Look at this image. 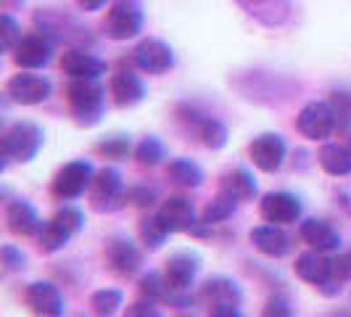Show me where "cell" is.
<instances>
[{
    "mask_svg": "<svg viewBox=\"0 0 351 317\" xmlns=\"http://www.w3.org/2000/svg\"><path fill=\"white\" fill-rule=\"evenodd\" d=\"M141 294L145 299H172V288L167 285V278H161L156 272L145 275L141 281Z\"/></svg>",
    "mask_w": 351,
    "mask_h": 317,
    "instance_id": "obj_33",
    "label": "cell"
},
{
    "mask_svg": "<svg viewBox=\"0 0 351 317\" xmlns=\"http://www.w3.org/2000/svg\"><path fill=\"white\" fill-rule=\"evenodd\" d=\"M262 317H293V312H291L288 301L280 299V296H275V299L267 301V307L262 309Z\"/></svg>",
    "mask_w": 351,
    "mask_h": 317,
    "instance_id": "obj_39",
    "label": "cell"
},
{
    "mask_svg": "<svg viewBox=\"0 0 351 317\" xmlns=\"http://www.w3.org/2000/svg\"><path fill=\"white\" fill-rule=\"evenodd\" d=\"M235 204H238V198H235V196L219 191V196L211 201L206 209H204V214H201V222H204V225H217V222H225L230 214L235 211Z\"/></svg>",
    "mask_w": 351,
    "mask_h": 317,
    "instance_id": "obj_29",
    "label": "cell"
},
{
    "mask_svg": "<svg viewBox=\"0 0 351 317\" xmlns=\"http://www.w3.org/2000/svg\"><path fill=\"white\" fill-rule=\"evenodd\" d=\"M119 198H122V177H119L117 169L106 167V169H101V172L95 175L93 185H90V201H93V209L95 211L114 209V207L119 204Z\"/></svg>",
    "mask_w": 351,
    "mask_h": 317,
    "instance_id": "obj_10",
    "label": "cell"
},
{
    "mask_svg": "<svg viewBox=\"0 0 351 317\" xmlns=\"http://www.w3.org/2000/svg\"><path fill=\"white\" fill-rule=\"evenodd\" d=\"M248 151H251L254 164L262 172H275V169H280L282 158H285V143H282L280 135L267 132V135H259L256 141L251 143Z\"/></svg>",
    "mask_w": 351,
    "mask_h": 317,
    "instance_id": "obj_15",
    "label": "cell"
},
{
    "mask_svg": "<svg viewBox=\"0 0 351 317\" xmlns=\"http://www.w3.org/2000/svg\"><path fill=\"white\" fill-rule=\"evenodd\" d=\"M349 275H351V254H338L335 259H330V275H328V281L319 285L322 294L325 296L341 294V288H343V283L349 281Z\"/></svg>",
    "mask_w": 351,
    "mask_h": 317,
    "instance_id": "obj_27",
    "label": "cell"
},
{
    "mask_svg": "<svg viewBox=\"0 0 351 317\" xmlns=\"http://www.w3.org/2000/svg\"><path fill=\"white\" fill-rule=\"evenodd\" d=\"M251 244L259 248L262 254H267V257H282L288 251V246H291V241H288V235L280 230V225L254 228L251 230Z\"/></svg>",
    "mask_w": 351,
    "mask_h": 317,
    "instance_id": "obj_22",
    "label": "cell"
},
{
    "mask_svg": "<svg viewBox=\"0 0 351 317\" xmlns=\"http://www.w3.org/2000/svg\"><path fill=\"white\" fill-rule=\"evenodd\" d=\"M61 69L66 71L71 80H95L98 74L106 71V64L101 58H95L93 53L71 48L61 56Z\"/></svg>",
    "mask_w": 351,
    "mask_h": 317,
    "instance_id": "obj_17",
    "label": "cell"
},
{
    "mask_svg": "<svg viewBox=\"0 0 351 317\" xmlns=\"http://www.w3.org/2000/svg\"><path fill=\"white\" fill-rule=\"evenodd\" d=\"M106 262H108V267H111L117 275L130 278V275H135L138 267H141V251H138V246H135L132 241L117 238V241H111V244L106 246Z\"/></svg>",
    "mask_w": 351,
    "mask_h": 317,
    "instance_id": "obj_16",
    "label": "cell"
},
{
    "mask_svg": "<svg viewBox=\"0 0 351 317\" xmlns=\"http://www.w3.org/2000/svg\"><path fill=\"white\" fill-rule=\"evenodd\" d=\"M66 101L82 122H93L104 108V88L95 80H71L66 85Z\"/></svg>",
    "mask_w": 351,
    "mask_h": 317,
    "instance_id": "obj_3",
    "label": "cell"
},
{
    "mask_svg": "<svg viewBox=\"0 0 351 317\" xmlns=\"http://www.w3.org/2000/svg\"><path fill=\"white\" fill-rule=\"evenodd\" d=\"M5 225L8 230L16 235V238H27V235H35L40 233V217H37V211L27 204V201H14V204H8V209H5Z\"/></svg>",
    "mask_w": 351,
    "mask_h": 317,
    "instance_id": "obj_20",
    "label": "cell"
},
{
    "mask_svg": "<svg viewBox=\"0 0 351 317\" xmlns=\"http://www.w3.org/2000/svg\"><path fill=\"white\" fill-rule=\"evenodd\" d=\"M130 198H135L138 207H151V204H154V193H151V191H132Z\"/></svg>",
    "mask_w": 351,
    "mask_h": 317,
    "instance_id": "obj_41",
    "label": "cell"
},
{
    "mask_svg": "<svg viewBox=\"0 0 351 317\" xmlns=\"http://www.w3.org/2000/svg\"><path fill=\"white\" fill-rule=\"evenodd\" d=\"M262 217L272 225H291L301 217V201L293 193H267L262 198Z\"/></svg>",
    "mask_w": 351,
    "mask_h": 317,
    "instance_id": "obj_12",
    "label": "cell"
},
{
    "mask_svg": "<svg viewBox=\"0 0 351 317\" xmlns=\"http://www.w3.org/2000/svg\"><path fill=\"white\" fill-rule=\"evenodd\" d=\"M29 312L37 317H61L64 315V299L53 283H32L24 294Z\"/></svg>",
    "mask_w": 351,
    "mask_h": 317,
    "instance_id": "obj_11",
    "label": "cell"
},
{
    "mask_svg": "<svg viewBox=\"0 0 351 317\" xmlns=\"http://www.w3.org/2000/svg\"><path fill=\"white\" fill-rule=\"evenodd\" d=\"M90 307L98 317H114L122 307V291L117 288H101L90 296Z\"/></svg>",
    "mask_w": 351,
    "mask_h": 317,
    "instance_id": "obj_30",
    "label": "cell"
},
{
    "mask_svg": "<svg viewBox=\"0 0 351 317\" xmlns=\"http://www.w3.org/2000/svg\"><path fill=\"white\" fill-rule=\"evenodd\" d=\"M301 238L315 248V251H322V254H330V251H341V235L338 230L328 222V220H304L301 222Z\"/></svg>",
    "mask_w": 351,
    "mask_h": 317,
    "instance_id": "obj_14",
    "label": "cell"
},
{
    "mask_svg": "<svg viewBox=\"0 0 351 317\" xmlns=\"http://www.w3.org/2000/svg\"><path fill=\"white\" fill-rule=\"evenodd\" d=\"M111 95H114L117 106L127 108V106L141 104L143 95H145V88H143L141 77H138L135 71L119 69L111 77Z\"/></svg>",
    "mask_w": 351,
    "mask_h": 317,
    "instance_id": "obj_19",
    "label": "cell"
},
{
    "mask_svg": "<svg viewBox=\"0 0 351 317\" xmlns=\"http://www.w3.org/2000/svg\"><path fill=\"white\" fill-rule=\"evenodd\" d=\"M195 135H198V141L204 143L206 148H211V151H219V148L228 143V130H225V124L211 119V117L209 119H198Z\"/></svg>",
    "mask_w": 351,
    "mask_h": 317,
    "instance_id": "obj_28",
    "label": "cell"
},
{
    "mask_svg": "<svg viewBox=\"0 0 351 317\" xmlns=\"http://www.w3.org/2000/svg\"><path fill=\"white\" fill-rule=\"evenodd\" d=\"M0 257H3V267H5L8 272H19V270H24V264H27V257H24L16 246H11V244L3 246Z\"/></svg>",
    "mask_w": 351,
    "mask_h": 317,
    "instance_id": "obj_35",
    "label": "cell"
},
{
    "mask_svg": "<svg viewBox=\"0 0 351 317\" xmlns=\"http://www.w3.org/2000/svg\"><path fill=\"white\" fill-rule=\"evenodd\" d=\"M80 3V8H85V11H98L101 5H106V0H77Z\"/></svg>",
    "mask_w": 351,
    "mask_h": 317,
    "instance_id": "obj_42",
    "label": "cell"
},
{
    "mask_svg": "<svg viewBox=\"0 0 351 317\" xmlns=\"http://www.w3.org/2000/svg\"><path fill=\"white\" fill-rule=\"evenodd\" d=\"M93 180H95V172L90 161H69L53 177V193L58 198H77L93 185Z\"/></svg>",
    "mask_w": 351,
    "mask_h": 317,
    "instance_id": "obj_5",
    "label": "cell"
},
{
    "mask_svg": "<svg viewBox=\"0 0 351 317\" xmlns=\"http://www.w3.org/2000/svg\"><path fill=\"white\" fill-rule=\"evenodd\" d=\"M132 61L141 71L164 74V71H169L175 67V53L161 40H143L141 45L132 51Z\"/></svg>",
    "mask_w": 351,
    "mask_h": 317,
    "instance_id": "obj_8",
    "label": "cell"
},
{
    "mask_svg": "<svg viewBox=\"0 0 351 317\" xmlns=\"http://www.w3.org/2000/svg\"><path fill=\"white\" fill-rule=\"evenodd\" d=\"M185 317H188V315H185Z\"/></svg>",
    "mask_w": 351,
    "mask_h": 317,
    "instance_id": "obj_43",
    "label": "cell"
},
{
    "mask_svg": "<svg viewBox=\"0 0 351 317\" xmlns=\"http://www.w3.org/2000/svg\"><path fill=\"white\" fill-rule=\"evenodd\" d=\"M167 177L180 185V188H198L201 183H204V172H201V167L191 161V158H172L169 164H167Z\"/></svg>",
    "mask_w": 351,
    "mask_h": 317,
    "instance_id": "obj_25",
    "label": "cell"
},
{
    "mask_svg": "<svg viewBox=\"0 0 351 317\" xmlns=\"http://www.w3.org/2000/svg\"><path fill=\"white\" fill-rule=\"evenodd\" d=\"M85 225V217L80 209H71V207H64L53 220L43 222L40 225V233H37V246L43 248L45 254H53V251H61V248L69 244V238L74 233H80Z\"/></svg>",
    "mask_w": 351,
    "mask_h": 317,
    "instance_id": "obj_2",
    "label": "cell"
},
{
    "mask_svg": "<svg viewBox=\"0 0 351 317\" xmlns=\"http://www.w3.org/2000/svg\"><path fill=\"white\" fill-rule=\"evenodd\" d=\"M98 151L106 154L108 158H124L127 151H130V141H127V138H111V141L101 143Z\"/></svg>",
    "mask_w": 351,
    "mask_h": 317,
    "instance_id": "obj_37",
    "label": "cell"
},
{
    "mask_svg": "<svg viewBox=\"0 0 351 317\" xmlns=\"http://www.w3.org/2000/svg\"><path fill=\"white\" fill-rule=\"evenodd\" d=\"M349 148H351V145H349Z\"/></svg>",
    "mask_w": 351,
    "mask_h": 317,
    "instance_id": "obj_44",
    "label": "cell"
},
{
    "mask_svg": "<svg viewBox=\"0 0 351 317\" xmlns=\"http://www.w3.org/2000/svg\"><path fill=\"white\" fill-rule=\"evenodd\" d=\"M167 235H169V230H167V225L158 220V214L145 217V220L141 222V238L148 248H158L164 241H167Z\"/></svg>",
    "mask_w": 351,
    "mask_h": 317,
    "instance_id": "obj_31",
    "label": "cell"
},
{
    "mask_svg": "<svg viewBox=\"0 0 351 317\" xmlns=\"http://www.w3.org/2000/svg\"><path fill=\"white\" fill-rule=\"evenodd\" d=\"M296 275L301 281L315 283V285H322L330 275V259L322 254V251H304L299 259H296Z\"/></svg>",
    "mask_w": 351,
    "mask_h": 317,
    "instance_id": "obj_21",
    "label": "cell"
},
{
    "mask_svg": "<svg viewBox=\"0 0 351 317\" xmlns=\"http://www.w3.org/2000/svg\"><path fill=\"white\" fill-rule=\"evenodd\" d=\"M319 167L333 177L351 175V148L341 143H328L319 148Z\"/></svg>",
    "mask_w": 351,
    "mask_h": 317,
    "instance_id": "obj_23",
    "label": "cell"
},
{
    "mask_svg": "<svg viewBox=\"0 0 351 317\" xmlns=\"http://www.w3.org/2000/svg\"><path fill=\"white\" fill-rule=\"evenodd\" d=\"M328 104L333 108L335 127H338V130H349L351 127V93L349 90H335Z\"/></svg>",
    "mask_w": 351,
    "mask_h": 317,
    "instance_id": "obj_32",
    "label": "cell"
},
{
    "mask_svg": "<svg viewBox=\"0 0 351 317\" xmlns=\"http://www.w3.org/2000/svg\"><path fill=\"white\" fill-rule=\"evenodd\" d=\"M51 80H45L43 74H29V71H21L16 77H11L8 85H5V95L19 106L43 104V101L51 98Z\"/></svg>",
    "mask_w": 351,
    "mask_h": 317,
    "instance_id": "obj_4",
    "label": "cell"
},
{
    "mask_svg": "<svg viewBox=\"0 0 351 317\" xmlns=\"http://www.w3.org/2000/svg\"><path fill=\"white\" fill-rule=\"evenodd\" d=\"M11 53H14V61L21 69H40L51 61L53 43L43 32H29V35H21V40Z\"/></svg>",
    "mask_w": 351,
    "mask_h": 317,
    "instance_id": "obj_9",
    "label": "cell"
},
{
    "mask_svg": "<svg viewBox=\"0 0 351 317\" xmlns=\"http://www.w3.org/2000/svg\"><path fill=\"white\" fill-rule=\"evenodd\" d=\"M143 14L135 0H117L106 19V35L111 40H130L141 32Z\"/></svg>",
    "mask_w": 351,
    "mask_h": 317,
    "instance_id": "obj_6",
    "label": "cell"
},
{
    "mask_svg": "<svg viewBox=\"0 0 351 317\" xmlns=\"http://www.w3.org/2000/svg\"><path fill=\"white\" fill-rule=\"evenodd\" d=\"M198 267H201V264H198V257H195V254H188V251L175 254V257L167 262V272H164L167 285H169L172 291H185V288L195 281Z\"/></svg>",
    "mask_w": 351,
    "mask_h": 317,
    "instance_id": "obj_18",
    "label": "cell"
},
{
    "mask_svg": "<svg viewBox=\"0 0 351 317\" xmlns=\"http://www.w3.org/2000/svg\"><path fill=\"white\" fill-rule=\"evenodd\" d=\"M222 191L230 196H235L238 201H251L254 196H256V180L251 172L246 169H232L225 175L222 180Z\"/></svg>",
    "mask_w": 351,
    "mask_h": 317,
    "instance_id": "obj_26",
    "label": "cell"
},
{
    "mask_svg": "<svg viewBox=\"0 0 351 317\" xmlns=\"http://www.w3.org/2000/svg\"><path fill=\"white\" fill-rule=\"evenodd\" d=\"M135 158L141 161L143 167H156L158 161L164 158V145L156 138H145V141L135 148Z\"/></svg>",
    "mask_w": 351,
    "mask_h": 317,
    "instance_id": "obj_34",
    "label": "cell"
},
{
    "mask_svg": "<svg viewBox=\"0 0 351 317\" xmlns=\"http://www.w3.org/2000/svg\"><path fill=\"white\" fill-rule=\"evenodd\" d=\"M241 296H243V291L232 278L217 275V278H209L206 285H204V299H209L214 307L217 304H238Z\"/></svg>",
    "mask_w": 351,
    "mask_h": 317,
    "instance_id": "obj_24",
    "label": "cell"
},
{
    "mask_svg": "<svg viewBox=\"0 0 351 317\" xmlns=\"http://www.w3.org/2000/svg\"><path fill=\"white\" fill-rule=\"evenodd\" d=\"M124 317H161V309L154 304V299H141L127 307V315Z\"/></svg>",
    "mask_w": 351,
    "mask_h": 317,
    "instance_id": "obj_38",
    "label": "cell"
},
{
    "mask_svg": "<svg viewBox=\"0 0 351 317\" xmlns=\"http://www.w3.org/2000/svg\"><path fill=\"white\" fill-rule=\"evenodd\" d=\"M296 127L304 138L309 141H325L330 132L335 130V117L330 104L325 101H312L301 108L299 119H296Z\"/></svg>",
    "mask_w": 351,
    "mask_h": 317,
    "instance_id": "obj_7",
    "label": "cell"
},
{
    "mask_svg": "<svg viewBox=\"0 0 351 317\" xmlns=\"http://www.w3.org/2000/svg\"><path fill=\"white\" fill-rule=\"evenodd\" d=\"M209 317H243V315H241L238 304H217L209 312Z\"/></svg>",
    "mask_w": 351,
    "mask_h": 317,
    "instance_id": "obj_40",
    "label": "cell"
},
{
    "mask_svg": "<svg viewBox=\"0 0 351 317\" xmlns=\"http://www.w3.org/2000/svg\"><path fill=\"white\" fill-rule=\"evenodd\" d=\"M158 220L167 225L169 233H185V230L195 228V209L188 198L172 196V198H167V201L161 204Z\"/></svg>",
    "mask_w": 351,
    "mask_h": 317,
    "instance_id": "obj_13",
    "label": "cell"
},
{
    "mask_svg": "<svg viewBox=\"0 0 351 317\" xmlns=\"http://www.w3.org/2000/svg\"><path fill=\"white\" fill-rule=\"evenodd\" d=\"M43 130L32 122H16L11 124L3 135V158H5V167L8 161H19V164H27L40 154L43 148ZM3 167V169H5Z\"/></svg>",
    "mask_w": 351,
    "mask_h": 317,
    "instance_id": "obj_1",
    "label": "cell"
},
{
    "mask_svg": "<svg viewBox=\"0 0 351 317\" xmlns=\"http://www.w3.org/2000/svg\"><path fill=\"white\" fill-rule=\"evenodd\" d=\"M21 40V30L11 16H3V51H14Z\"/></svg>",
    "mask_w": 351,
    "mask_h": 317,
    "instance_id": "obj_36",
    "label": "cell"
}]
</instances>
